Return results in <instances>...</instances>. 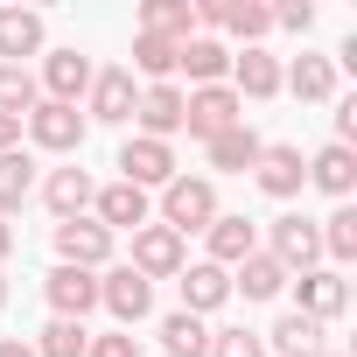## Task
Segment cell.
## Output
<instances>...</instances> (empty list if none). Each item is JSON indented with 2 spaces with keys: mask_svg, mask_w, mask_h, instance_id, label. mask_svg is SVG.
Returning <instances> with one entry per match:
<instances>
[{
  "mask_svg": "<svg viewBox=\"0 0 357 357\" xmlns=\"http://www.w3.org/2000/svg\"><path fill=\"white\" fill-rule=\"evenodd\" d=\"M91 77H98V63L70 43V50H43V98H56V105H84V91H91Z\"/></svg>",
  "mask_w": 357,
  "mask_h": 357,
  "instance_id": "8992f818",
  "label": "cell"
},
{
  "mask_svg": "<svg viewBox=\"0 0 357 357\" xmlns=\"http://www.w3.org/2000/svg\"><path fill=\"white\" fill-rule=\"evenodd\" d=\"M8 259H15V225L0 218V266H8Z\"/></svg>",
  "mask_w": 357,
  "mask_h": 357,
  "instance_id": "ab89813d",
  "label": "cell"
},
{
  "mask_svg": "<svg viewBox=\"0 0 357 357\" xmlns=\"http://www.w3.org/2000/svg\"><path fill=\"white\" fill-rule=\"evenodd\" d=\"M98 308H112L119 329H133V322L154 315V280H140L133 266H105L98 273Z\"/></svg>",
  "mask_w": 357,
  "mask_h": 357,
  "instance_id": "ba28073f",
  "label": "cell"
},
{
  "mask_svg": "<svg viewBox=\"0 0 357 357\" xmlns=\"http://www.w3.org/2000/svg\"><path fill=\"white\" fill-rule=\"evenodd\" d=\"M29 190H36V161L15 147V154H0V218H15L22 204H29Z\"/></svg>",
  "mask_w": 357,
  "mask_h": 357,
  "instance_id": "4dcf8cb0",
  "label": "cell"
},
{
  "mask_svg": "<svg viewBox=\"0 0 357 357\" xmlns=\"http://www.w3.org/2000/svg\"><path fill=\"white\" fill-rule=\"evenodd\" d=\"M36 98H43V84H36L29 63H0V112H8V119H29Z\"/></svg>",
  "mask_w": 357,
  "mask_h": 357,
  "instance_id": "f546056e",
  "label": "cell"
},
{
  "mask_svg": "<svg viewBox=\"0 0 357 357\" xmlns=\"http://www.w3.org/2000/svg\"><path fill=\"white\" fill-rule=\"evenodd\" d=\"M204 238H211V266H225V273H231L245 252H259V225H252V218H238V211H218Z\"/></svg>",
  "mask_w": 357,
  "mask_h": 357,
  "instance_id": "44dd1931",
  "label": "cell"
},
{
  "mask_svg": "<svg viewBox=\"0 0 357 357\" xmlns=\"http://www.w3.org/2000/svg\"><path fill=\"white\" fill-rule=\"evenodd\" d=\"M84 357H140V336L133 329H105V336L84 343Z\"/></svg>",
  "mask_w": 357,
  "mask_h": 357,
  "instance_id": "e575fe53",
  "label": "cell"
},
{
  "mask_svg": "<svg viewBox=\"0 0 357 357\" xmlns=\"http://www.w3.org/2000/svg\"><path fill=\"white\" fill-rule=\"evenodd\" d=\"M140 36L190 43V36H197V8H190V0H147V8H140Z\"/></svg>",
  "mask_w": 357,
  "mask_h": 357,
  "instance_id": "484cf974",
  "label": "cell"
},
{
  "mask_svg": "<svg viewBox=\"0 0 357 357\" xmlns=\"http://www.w3.org/2000/svg\"><path fill=\"white\" fill-rule=\"evenodd\" d=\"M84 343H91V329H84V322L50 315V322H43V336H36V357H84Z\"/></svg>",
  "mask_w": 357,
  "mask_h": 357,
  "instance_id": "d6a6232c",
  "label": "cell"
},
{
  "mask_svg": "<svg viewBox=\"0 0 357 357\" xmlns=\"http://www.w3.org/2000/svg\"><path fill=\"white\" fill-rule=\"evenodd\" d=\"M43 15L36 8H0V63H29V56H43Z\"/></svg>",
  "mask_w": 357,
  "mask_h": 357,
  "instance_id": "603a6c76",
  "label": "cell"
},
{
  "mask_svg": "<svg viewBox=\"0 0 357 357\" xmlns=\"http://www.w3.org/2000/svg\"><path fill=\"white\" fill-rule=\"evenodd\" d=\"M350 140H357V98L336 105V147H350Z\"/></svg>",
  "mask_w": 357,
  "mask_h": 357,
  "instance_id": "8d00e7d4",
  "label": "cell"
},
{
  "mask_svg": "<svg viewBox=\"0 0 357 357\" xmlns=\"http://www.w3.org/2000/svg\"><path fill=\"white\" fill-rule=\"evenodd\" d=\"M322 357H336V350H322Z\"/></svg>",
  "mask_w": 357,
  "mask_h": 357,
  "instance_id": "b9f144b4",
  "label": "cell"
},
{
  "mask_svg": "<svg viewBox=\"0 0 357 357\" xmlns=\"http://www.w3.org/2000/svg\"><path fill=\"white\" fill-rule=\"evenodd\" d=\"M273 29L308 36V29H315V0H287V8H273Z\"/></svg>",
  "mask_w": 357,
  "mask_h": 357,
  "instance_id": "d590c367",
  "label": "cell"
},
{
  "mask_svg": "<svg viewBox=\"0 0 357 357\" xmlns=\"http://www.w3.org/2000/svg\"><path fill=\"white\" fill-rule=\"evenodd\" d=\"M91 218L119 238V231H140V225H154V197L147 190H133V183H105L98 197H91Z\"/></svg>",
  "mask_w": 357,
  "mask_h": 357,
  "instance_id": "4fadbf2b",
  "label": "cell"
},
{
  "mask_svg": "<svg viewBox=\"0 0 357 357\" xmlns=\"http://www.w3.org/2000/svg\"><path fill=\"white\" fill-rule=\"evenodd\" d=\"M22 133H29L43 154H77V147H84V133H91V119H84V105H56V98H36V112L22 119Z\"/></svg>",
  "mask_w": 357,
  "mask_h": 357,
  "instance_id": "7a4b0ae2",
  "label": "cell"
},
{
  "mask_svg": "<svg viewBox=\"0 0 357 357\" xmlns=\"http://www.w3.org/2000/svg\"><path fill=\"white\" fill-rule=\"evenodd\" d=\"M287 287H294V315H308V322H322V329L350 308V280H343L336 266H308V273H294Z\"/></svg>",
  "mask_w": 357,
  "mask_h": 357,
  "instance_id": "5b68a950",
  "label": "cell"
},
{
  "mask_svg": "<svg viewBox=\"0 0 357 357\" xmlns=\"http://www.w3.org/2000/svg\"><path fill=\"white\" fill-rule=\"evenodd\" d=\"M259 252H273V259L287 266V280H294V273L322 266V231H315V218L287 211V218H273V225H266V245H259Z\"/></svg>",
  "mask_w": 357,
  "mask_h": 357,
  "instance_id": "3957f363",
  "label": "cell"
},
{
  "mask_svg": "<svg viewBox=\"0 0 357 357\" xmlns=\"http://www.w3.org/2000/svg\"><path fill=\"white\" fill-rule=\"evenodd\" d=\"M133 98H140L133 70H126V63H105V70L91 77V91H84V119H98V126H126V119H133Z\"/></svg>",
  "mask_w": 357,
  "mask_h": 357,
  "instance_id": "30bf717a",
  "label": "cell"
},
{
  "mask_svg": "<svg viewBox=\"0 0 357 357\" xmlns=\"http://www.w3.org/2000/svg\"><path fill=\"white\" fill-rule=\"evenodd\" d=\"M231 294H245V301H273V294H287V266H280L273 252H245V259L231 266Z\"/></svg>",
  "mask_w": 357,
  "mask_h": 357,
  "instance_id": "cb8c5ba5",
  "label": "cell"
},
{
  "mask_svg": "<svg viewBox=\"0 0 357 357\" xmlns=\"http://www.w3.org/2000/svg\"><path fill=\"white\" fill-rule=\"evenodd\" d=\"M211 357H266V336L259 329H211Z\"/></svg>",
  "mask_w": 357,
  "mask_h": 357,
  "instance_id": "836d02e7",
  "label": "cell"
},
{
  "mask_svg": "<svg viewBox=\"0 0 357 357\" xmlns=\"http://www.w3.org/2000/svg\"><path fill=\"white\" fill-rule=\"evenodd\" d=\"M280 91H294L301 105H329V98H336V63L315 56V50H301V56L280 70Z\"/></svg>",
  "mask_w": 357,
  "mask_h": 357,
  "instance_id": "ffe728a7",
  "label": "cell"
},
{
  "mask_svg": "<svg viewBox=\"0 0 357 357\" xmlns=\"http://www.w3.org/2000/svg\"><path fill=\"white\" fill-rule=\"evenodd\" d=\"M259 147H266V140H259V133H252L245 119H238V126H225L218 140H204V154H211V168H225V175H245V168L259 161Z\"/></svg>",
  "mask_w": 357,
  "mask_h": 357,
  "instance_id": "d4e9b609",
  "label": "cell"
},
{
  "mask_svg": "<svg viewBox=\"0 0 357 357\" xmlns=\"http://www.w3.org/2000/svg\"><path fill=\"white\" fill-rule=\"evenodd\" d=\"M161 357H211V329L197 315H161Z\"/></svg>",
  "mask_w": 357,
  "mask_h": 357,
  "instance_id": "83f0119b",
  "label": "cell"
},
{
  "mask_svg": "<svg viewBox=\"0 0 357 357\" xmlns=\"http://www.w3.org/2000/svg\"><path fill=\"white\" fill-rule=\"evenodd\" d=\"M211 218H218V183L211 175H175V183H161L154 225H168L175 238H190V231H211Z\"/></svg>",
  "mask_w": 357,
  "mask_h": 357,
  "instance_id": "6da1fadb",
  "label": "cell"
},
{
  "mask_svg": "<svg viewBox=\"0 0 357 357\" xmlns=\"http://www.w3.org/2000/svg\"><path fill=\"white\" fill-rule=\"evenodd\" d=\"M175 147L168 140H147V133H133L126 147H119V183H133V190H161V183H175Z\"/></svg>",
  "mask_w": 357,
  "mask_h": 357,
  "instance_id": "8fae6325",
  "label": "cell"
},
{
  "mask_svg": "<svg viewBox=\"0 0 357 357\" xmlns=\"http://www.w3.org/2000/svg\"><path fill=\"white\" fill-rule=\"evenodd\" d=\"M308 183L322 190V197H336V204H350V190H357V147H315L308 154Z\"/></svg>",
  "mask_w": 357,
  "mask_h": 357,
  "instance_id": "7402d4cb",
  "label": "cell"
},
{
  "mask_svg": "<svg viewBox=\"0 0 357 357\" xmlns=\"http://www.w3.org/2000/svg\"><path fill=\"white\" fill-rule=\"evenodd\" d=\"M245 119V105H238V91L231 84H204V91H183V133L190 140H218L225 126H238Z\"/></svg>",
  "mask_w": 357,
  "mask_h": 357,
  "instance_id": "277c9868",
  "label": "cell"
},
{
  "mask_svg": "<svg viewBox=\"0 0 357 357\" xmlns=\"http://www.w3.org/2000/svg\"><path fill=\"white\" fill-rule=\"evenodd\" d=\"M15 147H22V119L0 112V154H15Z\"/></svg>",
  "mask_w": 357,
  "mask_h": 357,
  "instance_id": "74e56055",
  "label": "cell"
},
{
  "mask_svg": "<svg viewBox=\"0 0 357 357\" xmlns=\"http://www.w3.org/2000/svg\"><path fill=\"white\" fill-rule=\"evenodd\" d=\"M91 197H98V183H91L77 161H63V168L43 175V204H50L56 225H63V218H91Z\"/></svg>",
  "mask_w": 357,
  "mask_h": 357,
  "instance_id": "e0dca14e",
  "label": "cell"
},
{
  "mask_svg": "<svg viewBox=\"0 0 357 357\" xmlns=\"http://www.w3.org/2000/svg\"><path fill=\"white\" fill-rule=\"evenodd\" d=\"M231 91H238V105L252 98V105H266V98H280V56L273 50H231V77H225Z\"/></svg>",
  "mask_w": 357,
  "mask_h": 357,
  "instance_id": "9a60e30c",
  "label": "cell"
},
{
  "mask_svg": "<svg viewBox=\"0 0 357 357\" xmlns=\"http://www.w3.org/2000/svg\"><path fill=\"white\" fill-rule=\"evenodd\" d=\"M0 308H8V266H0Z\"/></svg>",
  "mask_w": 357,
  "mask_h": 357,
  "instance_id": "60d3db41",
  "label": "cell"
},
{
  "mask_svg": "<svg viewBox=\"0 0 357 357\" xmlns=\"http://www.w3.org/2000/svg\"><path fill=\"white\" fill-rule=\"evenodd\" d=\"M175 77H190V91L225 84V77H231V50H225L218 36H190V43H175Z\"/></svg>",
  "mask_w": 357,
  "mask_h": 357,
  "instance_id": "ac0fdd59",
  "label": "cell"
},
{
  "mask_svg": "<svg viewBox=\"0 0 357 357\" xmlns=\"http://www.w3.org/2000/svg\"><path fill=\"white\" fill-rule=\"evenodd\" d=\"M140 280H175V273H183L190 266V252H183V238H175L168 225H140L133 231V259H126Z\"/></svg>",
  "mask_w": 357,
  "mask_h": 357,
  "instance_id": "7c38bea8",
  "label": "cell"
},
{
  "mask_svg": "<svg viewBox=\"0 0 357 357\" xmlns=\"http://www.w3.org/2000/svg\"><path fill=\"white\" fill-rule=\"evenodd\" d=\"M315 231H322V259H336V266L357 259V204H336Z\"/></svg>",
  "mask_w": 357,
  "mask_h": 357,
  "instance_id": "f1b7e54d",
  "label": "cell"
},
{
  "mask_svg": "<svg viewBox=\"0 0 357 357\" xmlns=\"http://www.w3.org/2000/svg\"><path fill=\"white\" fill-rule=\"evenodd\" d=\"M43 294H50V308H56L63 322H84V315L98 308V273H84V266H50Z\"/></svg>",
  "mask_w": 357,
  "mask_h": 357,
  "instance_id": "d6986e66",
  "label": "cell"
},
{
  "mask_svg": "<svg viewBox=\"0 0 357 357\" xmlns=\"http://www.w3.org/2000/svg\"><path fill=\"white\" fill-rule=\"evenodd\" d=\"M252 183H259L266 197H280V204L301 197V190H308V154H301L294 140H266L259 161H252Z\"/></svg>",
  "mask_w": 357,
  "mask_h": 357,
  "instance_id": "9c48e42d",
  "label": "cell"
},
{
  "mask_svg": "<svg viewBox=\"0 0 357 357\" xmlns=\"http://www.w3.org/2000/svg\"><path fill=\"white\" fill-rule=\"evenodd\" d=\"M175 287H183V315H218L225 301H231V273L225 266H211V259H190L183 273H175Z\"/></svg>",
  "mask_w": 357,
  "mask_h": 357,
  "instance_id": "5bb4252c",
  "label": "cell"
},
{
  "mask_svg": "<svg viewBox=\"0 0 357 357\" xmlns=\"http://www.w3.org/2000/svg\"><path fill=\"white\" fill-rule=\"evenodd\" d=\"M0 357H36V343L29 336H0Z\"/></svg>",
  "mask_w": 357,
  "mask_h": 357,
  "instance_id": "f35d334b",
  "label": "cell"
},
{
  "mask_svg": "<svg viewBox=\"0 0 357 357\" xmlns=\"http://www.w3.org/2000/svg\"><path fill=\"white\" fill-rule=\"evenodd\" d=\"M266 357H322V322L280 315V322L266 329Z\"/></svg>",
  "mask_w": 357,
  "mask_h": 357,
  "instance_id": "4316f807",
  "label": "cell"
},
{
  "mask_svg": "<svg viewBox=\"0 0 357 357\" xmlns=\"http://www.w3.org/2000/svg\"><path fill=\"white\" fill-rule=\"evenodd\" d=\"M133 126H140L147 140H168V147H175V133H183V84H147V91L133 98Z\"/></svg>",
  "mask_w": 357,
  "mask_h": 357,
  "instance_id": "2e32d148",
  "label": "cell"
},
{
  "mask_svg": "<svg viewBox=\"0 0 357 357\" xmlns=\"http://www.w3.org/2000/svg\"><path fill=\"white\" fill-rule=\"evenodd\" d=\"M56 266L105 273V266H112V231H105L98 218H63V225H56Z\"/></svg>",
  "mask_w": 357,
  "mask_h": 357,
  "instance_id": "52a82bcc",
  "label": "cell"
},
{
  "mask_svg": "<svg viewBox=\"0 0 357 357\" xmlns=\"http://www.w3.org/2000/svg\"><path fill=\"white\" fill-rule=\"evenodd\" d=\"M133 70H140L147 84H175V43H161V36H133Z\"/></svg>",
  "mask_w": 357,
  "mask_h": 357,
  "instance_id": "1f68e13d",
  "label": "cell"
}]
</instances>
